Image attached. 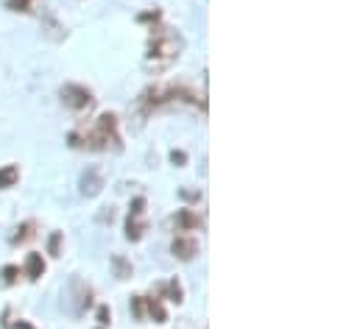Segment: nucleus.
<instances>
[{"label":"nucleus","instance_id":"1","mask_svg":"<svg viewBox=\"0 0 360 329\" xmlns=\"http://www.w3.org/2000/svg\"><path fill=\"white\" fill-rule=\"evenodd\" d=\"M70 146L73 148H90V151H123L120 131H117V115H112V112L101 115L84 137L79 131H73Z\"/></svg>","mask_w":360,"mask_h":329},{"label":"nucleus","instance_id":"2","mask_svg":"<svg viewBox=\"0 0 360 329\" xmlns=\"http://www.w3.org/2000/svg\"><path fill=\"white\" fill-rule=\"evenodd\" d=\"M181 48H184V42H181L179 34H174V31H168V28H160V31L151 37V42H148V65L154 62L157 70H160V67H168L171 62L179 59Z\"/></svg>","mask_w":360,"mask_h":329},{"label":"nucleus","instance_id":"3","mask_svg":"<svg viewBox=\"0 0 360 329\" xmlns=\"http://www.w3.org/2000/svg\"><path fill=\"white\" fill-rule=\"evenodd\" d=\"M59 95H62V103H65L70 112H76V115L90 112L92 106H95L92 92L87 89V86H82V84H65Z\"/></svg>","mask_w":360,"mask_h":329},{"label":"nucleus","instance_id":"4","mask_svg":"<svg viewBox=\"0 0 360 329\" xmlns=\"http://www.w3.org/2000/svg\"><path fill=\"white\" fill-rule=\"evenodd\" d=\"M146 226H148V224H146V198L137 195V198L131 201V209H129V218H126V238H129L131 243L143 240Z\"/></svg>","mask_w":360,"mask_h":329},{"label":"nucleus","instance_id":"5","mask_svg":"<svg viewBox=\"0 0 360 329\" xmlns=\"http://www.w3.org/2000/svg\"><path fill=\"white\" fill-rule=\"evenodd\" d=\"M171 251H174V257H176V259L190 262V259L198 254V240H195L193 235H176V238H174V243H171Z\"/></svg>","mask_w":360,"mask_h":329},{"label":"nucleus","instance_id":"6","mask_svg":"<svg viewBox=\"0 0 360 329\" xmlns=\"http://www.w3.org/2000/svg\"><path fill=\"white\" fill-rule=\"evenodd\" d=\"M101 190H103V173H101L98 167H87V170L82 173V195L95 198Z\"/></svg>","mask_w":360,"mask_h":329},{"label":"nucleus","instance_id":"7","mask_svg":"<svg viewBox=\"0 0 360 329\" xmlns=\"http://www.w3.org/2000/svg\"><path fill=\"white\" fill-rule=\"evenodd\" d=\"M174 226H176L179 232H193V229L201 226V218H198L193 209H179V212L174 215Z\"/></svg>","mask_w":360,"mask_h":329},{"label":"nucleus","instance_id":"8","mask_svg":"<svg viewBox=\"0 0 360 329\" xmlns=\"http://www.w3.org/2000/svg\"><path fill=\"white\" fill-rule=\"evenodd\" d=\"M160 299H168V302H174V304H181V302H184V290H181L179 279H171V282L160 285Z\"/></svg>","mask_w":360,"mask_h":329},{"label":"nucleus","instance_id":"9","mask_svg":"<svg viewBox=\"0 0 360 329\" xmlns=\"http://www.w3.org/2000/svg\"><path fill=\"white\" fill-rule=\"evenodd\" d=\"M146 313H148L157 324H165V321H168V310H165V304H162V299H160V296L146 299Z\"/></svg>","mask_w":360,"mask_h":329},{"label":"nucleus","instance_id":"10","mask_svg":"<svg viewBox=\"0 0 360 329\" xmlns=\"http://www.w3.org/2000/svg\"><path fill=\"white\" fill-rule=\"evenodd\" d=\"M25 273H28V279H31V282H37V279L45 273V259H42V254H28Z\"/></svg>","mask_w":360,"mask_h":329},{"label":"nucleus","instance_id":"11","mask_svg":"<svg viewBox=\"0 0 360 329\" xmlns=\"http://www.w3.org/2000/svg\"><path fill=\"white\" fill-rule=\"evenodd\" d=\"M112 271H115L117 279H131V262L126 257H120V254L112 257Z\"/></svg>","mask_w":360,"mask_h":329},{"label":"nucleus","instance_id":"12","mask_svg":"<svg viewBox=\"0 0 360 329\" xmlns=\"http://www.w3.org/2000/svg\"><path fill=\"white\" fill-rule=\"evenodd\" d=\"M17 179H20L17 164H6V167H0V190L14 187V184H17Z\"/></svg>","mask_w":360,"mask_h":329},{"label":"nucleus","instance_id":"13","mask_svg":"<svg viewBox=\"0 0 360 329\" xmlns=\"http://www.w3.org/2000/svg\"><path fill=\"white\" fill-rule=\"evenodd\" d=\"M6 6L11 11H22V14H34V8H37L34 0H6Z\"/></svg>","mask_w":360,"mask_h":329},{"label":"nucleus","instance_id":"14","mask_svg":"<svg viewBox=\"0 0 360 329\" xmlns=\"http://www.w3.org/2000/svg\"><path fill=\"white\" fill-rule=\"evenodd\" d=\"M28 238H34V224L28 221V224H22V226H17V235L11 238V243L17 246V243H25Z\"/></svg>","mask_w":360,"mask_h":329},{"label":"nucleus","instance_id":"15","mask_svg":"<svg viewBox=\"0 0 360 329\" xmlns=\"http://www.w3.org/2000/svg\"><path fill=\"white\" fill-rule=\"evenodd\" d=\"M45 37H48V39H53V42L65 39V31H62V25H59L53 17H48V31H45Z\"/></svg>","mask_w":360,"mask_h":329},{"label":"nucleus","instance_id":"16","mask_svg":"<svg viewBox=\"0 0 360 329\" xmlns=\"http://www.w3.org/2000/svg\"><path fill=\"white\" fill-rule=\"evenodd\" d=\"M17 273H20V268H17V265H6V268L0 271L3 285H14V282H17Z\"/></svg>","mask_w":360,"mask_h":329},{"label":"nucleus","instance_id":"17","mask_svg":"<svg viewBox=\"0 0 360 329\" xmlns=\"http://www.w3.org/2000/svg\"><path fill=\"white\" fill-rule=\"evenodd\" d=\"M131 310L137 318H146V296H134L131 299Z\"/></svg>","mask_w":360,"mask_h":329},{"label":"nucleus","instance_id":"18","mask_svg":"<svg viewBox=\"0 0 360 329\" xmlns=\"http://www.w3.org/2000/svg\"><path fill=\"white\" fill-rule=\"evenodd\" d=\"M59 248H62V235H59V232H53V235H51V240H48V251H51L53 257H59Z\"/></svg>","mask_w":360,"mask_h":329},{"label":"nucleus","instance_id":"19","mask_svg":"<svg viewBox=\"0 0 360 329\" xmlns=\"http://www.w3.org/2000/svg\"><path fill=\"white\" fill-rule=\"evenodd\" d=\"M98 321H101V327H106L109 321H112V310L103 304V307H98Z\"/></svg>","mask_w":360,"mask_h":329},{"label":"nucleus","instance_id":"20","mask_svg":"<svg viewBox=\"0 0 360 329\" xmlns=\"http://www.w3.org/2000/svg\"><path fill=\"white\" fill-rule=\"evenodd\" d=\"M171 162L179 164V167H181V164L187 162V154H184V151H176V148H174V151H171Z\"/></svg>","mask_w":360,"mask_h":329},{"label":"nucleus","instance_id":"21","mask_svg":"<svg viewBox=\"0 0 360 329\" xmlns=\"http://www.w3.org/2000/svg\"><path fill=\"white\" fill-rule=\"evenodd\" d=\"M112 218H115V212H112V207H109V212H101V215H98V221H101V224H106V221L112 224Z\"/></svg>","mask_w":360,"mask_h":329},{"label":"nucleus","instance_id":"22","mask_svg":"<svg viewBox=\"0 0 360 329\" xmlns=\"http://www.w3.org/2000/svg\"><path fill=\"white\" fill-rule=\"evenodd\" d=\"M14 329H34V327H31L28 321H17V324H14Z\"/></svg>","mask_w":360,"mask_h":329}]
</instances>
